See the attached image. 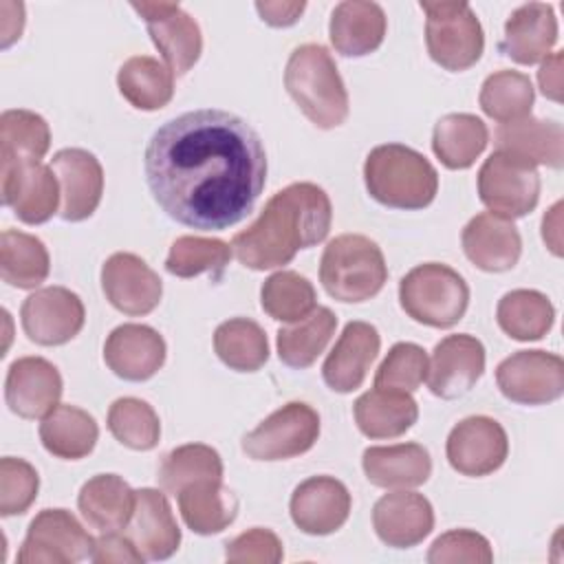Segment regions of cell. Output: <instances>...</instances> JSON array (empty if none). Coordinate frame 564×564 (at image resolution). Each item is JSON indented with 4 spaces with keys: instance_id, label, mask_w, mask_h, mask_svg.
Listing matches in <instances>:
<instances>
[{
    "instance_id": "6da1fadb",
    "label": "cell",
    "mask_w": 564,
    "mask_h": 564,
    "mask_svg": "<svg viewBox=\"0 0 564 564\" xmlns=\"http://www.w3.org/2000/svg\"><path fill=\"white\" fill-rule=\"evenodd\" d=\"M143 170L152 198L172 220L220 231L251 214L267 183V152L238 115L200 108L150 137Z\"/></svg>"
},
{
    "instance_id": "7a4b0ae2",
    "label": "cell",
    "mask_w": 564,
    "mask_h": 564,
    "mask_svg": "<svg viewBox=\"0 0 564 564\" xmlns=\"http://www.w3.org/2000/svg\"><path fill=\"white\" fill-rule=\"evenodd\" d=\"M333 223L328 194L315 183H291L275 192L260 216L231 240L240 264L267 271L289 264L297 251L319 245Z\"/></svg>"
},
{
    "instance_id": "3957f363",
    "label": "cell",
    "mask_w": 564,
    "mask_h": 564,
    "mask_svg": "<svg viewBox=\"0 0 564 564\" xmlns=\"http://www.w3.org/2000/svg\"><path fill=\"white\" fill-rule=\"evenodd\" d=\"M284 86L313 126L333 130L348 119V90L326 46L293 48L284 68Z\"/></svg>"
},
{
    "instance_id": "277c9868",
    "label": "cell",
    "mask_w": 564,
    "mask_h": 564,
    "mask_svg": "<svg viewBox=\"0 0 564 564\" xmlns=\"http://www.w3.org/2000/svg\"><path fill=\"white\" fill-rule=\"evenodd\" d=\"M368 194L392 209H423L438 192L434 165L403 143H383L368 152L364 163Z\"/></svg>"
},
{
    "instance_id": "5b68a950",
    "label": "cell",
    "mask_w": 564,
    "mask_h": 564,
    "mask_svg": "<svg viewBox=\"0 0 564 564\" xmlns=\"http://www.w3.org/2000/svg\"><path fill=\"white\" fill-rule=\"evenodd\" d=\"M388 280L383 251L361 234L333 238L319 260V282L339 302H366L375 297Z\"/></svg>"
},
{
    "instance_id": "8992f818",
    "label": "cell",
    "mask_w": 564,
    "mask_h": 564,
    "mask_svg": "<svg viewBox=\"0 0 564 564\" xmlns=\"http://www.w3.org/2000/svg\"><path fill=\"white\" fill-rule=\"evenodd\" d=\"M399 302L414 322L432 328H452L469 306V286L452 267L423 262L401 278Z\"/></svg>"
},
{
    "instance_id": "52a82bcc",
    "label": "cell",
    "mask_w": 564,
    "mask_h": 564,
    "mask_svg": "<svg viewBox=\"0 0 564 564\" xmlns=\"http://www.w3.org/2000/svg\"><path fill=\"white\" fill-rule=\"evenodd\" d=\"M425 11V44L430 57L445 70L458 73L474 66L485 51V33L467 2L421 0Z\"/></svg>"
},
{
    "instance_id": "ba28073f",
    "label": "cell",
    "mask_w": 564,
    "mask_h": 564,
    "mask_svg": "<svg viewBox=\"0 0 564 564\" xmlns=\"http://www.w3.org/2000/svg\"><path fill=\"white\" fill-rule=\"evenodd\" d=\"M478 196L491 214L509 220L522 218L535 209L540 198L538 167L496 150L478 170Z\"/></svg>"
},
{
    "instance_id": "9c48e42d",
    "label": "cell",
    "mask_w": 564,
    "mask_h": 564,
    "mask_svg": "<svg viewBox=\"0 0 564 564\" xmlns=\"http://www.w3.org/2000/svg\"><path fill=\"white\" fill-rule=\"evenodd\" d=\"M319 436V414L291 401L242 436V452L253 460H286L308 452Z\"/></svg>"
},
{
    "instance_id": "30bf717a",
    "label": "cell",
    "mask_w": 564,
    "mask_h": 564,
    "mask_svg": "<svg viewBox=\"0 0 564 564\" xmlns=\"http://www.w3.org/2000/svg\"><path fill=\"white\" fill-rule=\"evenodd\" d=\"M95 540L66 509L40 511L18 551V564H73L93 555Z\"/></svg>"
},
{
    "instance_id": "8fae6325",
    "label": "cell",
    "mask_w": 564,
    "mask_h": 564,
    "mask_svg": "<svg viewBox=\"0 0 564 564\" xmlns=\"http://www.w3.org/2000/svg\"><path fill=\"white\" fill-rule=\"evenodd\" d=\"M500 392L520 405H546L564 394V361L546 350H518L496 368Z\"/></svg>"
},
{
    "instance_id": "7c38bea8",
    "label": "cell",
    "mask_w": 564,
    "mask_h": 564,
    "mask_svg": "<svg viewBox=\"0 0 564 564\" xmlns=\"http://www.w3.org/2000/svg\"><path fill=\"white\" fill-rule=\"evenodd\" d=\"M172 75H185L203 53L198 22L176 2H132Z\"/></svg>"
},
{
    "instance_id": "4fadbf2b",
    "label": "cell",
    "mask_w": 564,
    "mask_h": 564,
    "mask_svg": "<svg viewBox=\"0 0 564 564\" xmlns=\"http://www.w3.org/2000/svg\"><path fill=\"white\" fill-rule=\"evenodd\" d=\"M20 322L31 341L40 346H62L84 328L86 308L70 289L44 286L22 302Z\"/></svg>"
},
{
    "instance_id": "5bb4252c",
    "label": "cell",
    "mask_w": 564,
    "mask_h": 564,
    "mask_svg": "<svg viewBox=\"0 0 564 564\" xmlns=\"http://www.w3.org/2000/svg\"><path fill=\"white\" fill-rule=\"evenodd\" d=\"M445 454L458 474L480 478L502 467L509 454V438L496 419L476 414L452 427Z\"/></svg>"
},
{
    "instance_id": "9a60e30c",
    "label": "cell",
    "mask_w": 564,
    "mask_h": 564,
    "mask_svg": "<svg viewBox=\"0 0 564 564\" xmlns=\"http://www.w3.org/2000/svg\"><path fill=\"white\" fill-rule=\"evenodd\" d=\"M0 198L26 225L46 223L59 205L62 189L51 165L0 163Z\"/></svg>"
},
{
    "instance_id": "2e32d148",
    "label": "cell",
    "mask_w": 564,
    "mask_h": 564,
    "mask_svg": "<svg viewBox=\"0 0 564 564\" xmlns=\"http://www.w3.org/2000/svg\"><path fill=\"white\" fill-rule=\"evenodd\" d=\"M485 370V346L467 333L443 337L432 352L427 366V388L441 399H458L467 394Z\"/></svg>"
},
{
    "instance_id": "e0dca14e",
    "label": "cell",
    "mask_w": 564,
    "mask_h": 564,
    "mask_svg": "<svg viewBox=\"0 0 564 564\" xmlns=\"http://www.w3.org/2000/svg\"><path fill=\"white\" fill-rule=\"evenodd\" d=\"M106 300L126 315L152 313L163 295L161 278L134 253L117 251L101 267Z\"/></svg>"
},
{
    "instance_id": "ac0fdd59",
    "label": "cell",
    "mask_w": 564,
    "mask_h": 564,
    "mask_svg": "<svg viewBox=\"0 0 564 564\" xmlns=\"http://www.w3.org/2000/svg\"><path fill=\"white\" fill-rule=\"evenodd\" d=\"M51 167L62 189L59 216L68 223L90 218L104 194V170L97 156L82 148H64L53 154Z\"/></svg>"
},
{
    "instance_id": "d6986e66",
    "label": "cell",
    "mask_w": 564,
    "mask_h": 564,
    "mask_svg": "<svg viewBox=\"0 0 564 564\" xmlns=\"http://www.w3.org/2000/svg\"><path fill=\"white\" fill-rule=\"evenodd\" d=\"M350 491L333 476H311L293 489L289 511L295 527L308 535H328L350 516Z\"/></svg>"
},
{
    "instance_id": "ffe728a7",
    "label": "cell",
    "mask_w": 564,
    "mask_h": 564,
    "mask_svg": "<svg viewBox=\"0 0 564 564\" xmlns=\"http://www.w3.org/2000/svg\"><path fill=\"white\" fill-rule=\"evenodd\" d=\"M62 390V375L48 359L20 357L9 366L4 401L22 419H44L59 405Z\"/></svg>"
},
{
    "instance_id": "44dd1931",
    "label": "cell",
    "mask_w": 564,
    "mask_h": 564,
    "mask_svg": "<svg viewBox=\"0 0 564 564\" xmlns=\"http://www.w3.org/2000/svg\"><path fill=\"white\" fill-rule=\"evenodd\" d=\"M372 527L379 540L392 549H412L434 529V509L423 494H383L372 507Z\"/></svg>"
},
{
    "instance_id": "7402d4cb",
    "label": "cell",
    "mask_w": 564,
    "mask_h": 564,
    "mask_svg": "<svg viewBox=\"0 0 564 564\" xmlns=\"http://www.w3.org/2000/svg\"><path fill=\"white\" fill-rule=\"evenodd\" d=\"M165 339L145 324H121L104 344L106 366L126 381H145L165 364Z\"/></svg>"
},
{
    "instance_id": "603a6c76",
    "label": "cell",
    "mask_w": 564,
    "mask_h": 564,
    "mask_svg": "<svg viewBox=\"0 0 564 564\" xmlns=\"http://www.w3.org/2000/svg\"><path fill=\"white\" fill-rule=\"evenodd\" d=\"M460 242L467 260L487 273L513 269L522 253V238L513 220L491 212L476 214L465 225Z\"/></svg>"
},
{
    "instance_id": "cb8c5ba5",
    "label": "cell",
    "mask_w": 564,
    "mask_h": 564,
    "mask_svg": "<svg viewBox=\"0 0 564 564\" xmlns=\"http://www.w3.org/2000/svg\"><path fill=\"white\" fill-rule=\"evenodd\" d=\"M381 337L372 324L348 322L322 366L324 383L341 394L357 390L377 359Z\"/></svg>"
},
{
    "instance_id": "d4e9b609",
    "label": "cell",
    "mask_w": 564,
    "mask_h": 564,
    "mask_svg": "<svg viewBox=\"0 0 564 564\" xmlns=\"http://www.w3.org/2000/svg\"><path fill=\"white\" fill-rule=\"evenodd\" d=\"M126 535L145 560H167L178 551L181 529L163 491L152 487L137 489V502Z\"/></svg>"
},
{
    "instance_id": "484cf974",
    "label": "cell",
    "mask_w": 564,
    "mask_h": 564,
    "mask_svg": "<svg viewBox=\"0 0 564 564\" xmlns=\"http://www.w3.org/2000/svg\"><path fill=\"white\" fill-rule=\"evenodd\" d=\"M557 42V18L551 4L529 2L518 7L505 22L500 51L516 64L544 62Z\"/></svg>"
},
{
    "instance_id": "4316f807",
    "label": "cell",
    "mask_w": 564,
    "mask_h": 564,
    "mask_svg": "<svg viewBox=\"0 0 564 564\" xmlns=\"http://www.w3.org/2000/svg\"><path fill=\"white\" fill-rule=\"evenodd\" d=\"M386 26V13L377 2L346 0L330 13L328 37L339 55L364 57L383 44Z\"/></svg>"
},
{
    "instance_id": "83f0119b",
    "label": "cell",
    "mask_w": 564,
    "mask_h": 564,
    "mask_svg": "<svg viewBox=\"0 0 564 564\" xmlns=\"http://www.w3.org/2000/svg\"><path fill=\"white\" fill-rule=\"evenodd\" d=\"M496 150L520 156L529 163L560 170L564 165V130L557 121L524 117L500 123L494 132Z\"/></svg>"
},
{
    "instance_id": "f1b7e54d",
    "label": "cell",
    "mask_w": 564,
    "mask_h": 564,
    "mask_svg": "<svg viewBox=\"0 0 564 564\" xmlns=\"http://www.w3.org/2000/svg\"><path fill=\"white\" fill-rule=\"evenodd\" d=\"M366 478L383 489H412L432 474L430 452L419 443L368 447L361 458Z\"/></svg>"
},
{
    "instance_id": "f546056e",
    "label": "cell",
    "mask_w": 564,
    "mask_h": 564,
    "mask_svg": "<svg viewBox=\"0 0 564 564\" xmlns=\"http://www.w3.org/2000/svg\"><path fill=\"white\" fill-rule=\"evenodd\" d=\"M137 502V491L117 474H97L88 478L77 496L82 518L99 533H112L128 527Z\"/></svg>"
},
{
    "instance_id": "4dcf8cb0",
    "label": "cell",
    "mask_w": 564,
    "mask_h": 564,
    "mask_svg": "<svg viewBox=\"0 0 564 564\" xmlns=\"http://www.w3.org/2000/svg\"><path fill=\"white\" fill-rule=\"evenodd\" d=\"M355 421L368 438H397L405 434L419 419V405L410 392L368 390L355 405Z\"/></svg>"
},
{
    "instance_id": "1f68e13d",
    "label": "cell",
    "mask_w": 564,
    "mask_h": 564,
    "mask_svg": "<svg viewBox=\"0 0 564 564\" xmlns=\"http://www.w3.org/2000/svg\"><path fill=\"white\" fill-rule=\"evenodd\" d=\"M176 498L183 522L198 535L220 533L238 516V498L223 487V480L205 478L189 482Z\"/></svg>"
},
{
    "instance_id": "d6a6232c",
    "label": "cell",
    "mask_w": 564,
    "mask_h": 564,
    "mask_svg": "<svg viewBox=\"0 0 564 564\" xmlns=\"http://www.w3.org/2000/svg\"><path fill=\"white\" fill-rule=\"evenodd\" d=\"M99 427L95 419L70 403H59L40 423V441L44 449L64 460H79L95 449Z\"/></svg>"
},
{
    "instance_id": "836d02e7",
    "label": "cell",
    "mask_w": 564,
    "mask_h": 564,
    "mask_svg": "<svg viewBox=\"0 0 564 564\" xmlns=\"http://www.w3.org/2000/svg\"><path fill=\"white\" fill-rule=\"evenodd\" d=\"M489 141L485 121L469 112H452L436 121L432 150L447 170H467L476 163Z\"/></svg>"
},
{
    "instance_id": "e575fe53",
    "label": "cell",
    "mask_w": 564,
    "mask_h": 564,
    "mask_svg": "<svg viewBox=\"0 0 564 564\" xmlns=\"http://www.w3.org/2000/svg\"><path fill=\"white\" fill-rule=\"evenodd\" d=\"M117 88L137 110H159L174 97V75L159 59L134 55L119 68Z\"/></svg>"
},
{
    "instance_id": "d590c367",
    "label": "cell",
    "mask_w": 564,
    "mask_h": 564,
    "mask_svg": "<svg viewBox=\"0 0 564 564\" xmlns=\"http://www.w3.org/2000/svg\"><path fill=\"white\" fill-rule=\"evenodd\" d=\"M337 317L330 308L317 306L308 317L293 322L278 330V357L282 364L295 370H304L315 364V359L326 350L330 337L335 335Z\"/></svg>"
},
{
    "instance_id": "8d00e7d4",
    "label": "cell",
    "mask_w": 564,
    "mask_h": 564,
    "mask_svg": "<svg viewBox=\"0 0 564 564\" xmlns=\"http://www.w3.org/2000/svg\"><path fill=\"white\" fill-rule=\"evenodd\" d=\"M496 319L511 339L535 341L551 330L555 308L544 293L535 289H516L500 297Z\"/></svg>"
},
{
    "instance_id": "74e56055",
    "label": "cell",
    "mask_w": 564,
    "mask_h": 564,
    "mask_svg": "<svg viewBox=\"0 0 564 564\" xmlns=\"http://www.w3.org/2000/svg\"><path fill=\"white\" fill-rule=\"evenodd\" d=\"M51 271V258L44 242L18 229H4L0 236V273L9 286L35 289Z\"/></svg>"
},
{
    "instance_id": "f35d334b",
    "label": "cell",
    "mask_w": 564,
    "mask_h": 564,
    "mask_svg": "<svg viewBox=\"0 0 564 564\" xmlns=\"http://www.w3.org/2000/svg\"><path fill=\"white\" fill-rule=\"evenodd\" d=\"M51 148V130L33 110L11 108L0 115V163H40Z\"/></svg>"
},
{
    "instance_id": "ab89813d",
    "label": "cell",
    "mask_w": 564,
    "mask_h": 564,
    "mask_svg": "<svg viewBox=\"0 0 564 564\" xmlns=\"http://www.w3.org/2000/svg\"><path fill=\"white\" fill-rule=\"evenodd\" d=\"M218 359L236 372H256L269 359V339L262 326L249 317H231L214 333Z\"/></svg>"
},
{
    "instance_id": "60d3db41",
    "label": "cell",
    "mask_w": 564,
    "mask_h": 564,
    "mask_svg": "<svg viewBox=\"0 0 564 564\" xmlns=\"http://www.w3.org/2000/svg\"><path fill=\"white\" fill-rule=\"evenodd\" d=\"M535 101V90L531 79L518 70H496L491 73L478 95V104L487 117L500 123H511L531 115Z\"/></svg>"
},
{
    "instance_id": "b9f144b4",
    "label": "cell",
    "mask_w": 564,
    "mask_h": 564,
    "mask_svg": "<svg viewBox=\"0 0 564 564\" xmlns=\"http://www.w3.org/2000/svg\"><path fill=\"white\" fill-rule=\"evenodd\" d=\"M262 311L278 322H300L317 308V293L308 278L295 271H278L262 282Z\"/></svg>"
},
{
    "instance_id": "7bdbcfd3",
    "label": "cell",
    "mask_w": 564,
    "mask_h": 564,
    "mask_svg": "<svg viewBox=\"0 0 564 564\" xmlns=\"http://www.w3.org/2000/svg\"><path fill=\"white\" fill-rule=\"evenodd\" d=\"M156 478L167 494L176 496L189 482L205 478L223 480V460L214 447L187 443L163 456Z\"/></svg>"
},
{
    "instance_id": "ee69618b",
    "label": "cell",
    "mask_w": 564,
    "mask_h": 564,
    "mask_svg": "<svg viewBox=\"0 0 564 564\" xmlns=\"http://www.w3.org/2000/svg\"><path fill=\"white\" fill-rule=\"evenodd\" d=\"M231 245L218 238L203 236H181L172 242L165 269L176 278H194L200 273H212L216 280L223 275L231 260Z\"/></svg>"
},
{
    "instance_id": "f6af8a7d",
    "label": "cell",
    "mask_w": 564,
    "mask_h": 564,
    "mask_svg": "<svg viewBox=\"0 0 564 564\" xmlns=\"http://www.w3.org/2000/svg\"><path fill=\"white\" fill-rule=\"evenodd\" d=\"M108 430L126 447L148 452L161 438V421L154 408L137 397H121L108 410Z\"/></svg>"
},
{
    "instance_id": "bcb514c9",
    "label": "cell",
    "mask_w": 564,
    "mask_h": 564,
    "mask_svg": "<svg viewBox=\"0 0 564 564\" xmlns=\"http://www.w3.org/2000/svg\"><path fill=\"white\" fill-rule=\"evenodd\" d=\"M427 352L412 341L394 344L375 375V388L414 392L427 379Z\"/></svg>"
},
{
    "instance_id": "7dc6e473",
    "label": "cell",
    "mask_w": 564,
    "mask_h": 564,
    "mask_svg": "<svg viewBox=\"0 0 564 564\" xmlns=\"http://www.w3.org/2000/svg\"><path fill=\"white\" fill-rule=\"evenodd\" d=\"M40 476L24 458L4 456L0 460V516H22L35 502Z\"/></svg>"
},
{
    "instance_id": "c3c4849f",
    "label": "cell",
    "mask_w": 564,
    "mask_h": 564,
    "mask_svg": "<svg viewBox=\"0 0 564 564\" xmlns=\"http://www.w3.org/2000/svg\"><path fill=\"white\" fill-rule=\"evenodd\" d=\"M430 564H491L494 551L485 535L469 531V529H454L443 535H438L430 551H427Z\"/></svg>"
},
{
    "instance_id": "681fc988",
    "label": "cell",
    "mask_w": 564,
    "mask_h": 564,
    "mask_svg": "<svg viewBox=\"0 0 564 564\" xmlns=\"http://www.w3.org/2000/svg\"><path fill=\"white\" fill-rule=\"evenodd\" d=\"M225 557L236 564H278L284 557V549L273 531L253 527L225 544Z\"/></svg>"
},
{
    "instance_id": "f907efd6",
    "label": "cell",
    "mask_w": 564,
    "mask_h": 564,
    "mask_svg": "<svg viewBox=\"0 0 564 564\" xmlns=\"http://www.w3.org/2000/svg\"><path fill=\"white\" fill-rule=\"evenodd\" d=\"M93 562H99V564H139L143 562L145 557L141 555V551L134 546V542L123 533L119 531H112V533H104L99 540H95V549H93V555H90Z\"/></svg>"
},
{
    "instance_id": "816d5d0a",
    "label": "cell",
    "mask_w": 564,
    "mask_h": 564,
    "mask_svg": "<svg viewBox=\"0 0 564 564\" xmlns=\"http://www.w3.org/2000/svg\"><path fill=\"white\" fill-rule=\"evenodd\" d=\"M306 2L304 0H291V2H256V11L260 13L262 22L271 24V26H291L300 20V15L304 13Z\"/></svg>"
},
{
    "instance_id": "f5cc1de1",
    "label": "cell",
    "mask_w": 564,
    "mask_h": 564,
    "mask_svg": "<svg viewBox=\"0 0 564 564\" xmlns=\"http://www.w3.org/2000/svg\"><path fill=\"white\" fill-rule=\"evenodd\" d=\"M538 82H540V90L544 97L553 99V101H562V53L555 51L551 53L540 70H538Z\"/></svg>"
},
{
    "instance_id": "db71d44e",
    "label": "cell",
    "mask_w": 564,
    "mask_h": 564,
    "mask_svg": "<svg viewBox=\"0 0 564 564\" xmlns=\"http://www.w3.org/2000/svg\"><path fill=\"white\" fill-rule=\"evenodd\" d=\"M560 227H562V200H557L542 218V238L546 242V247L555 253L562 256V236H560Z\"/></svg>"
},
{
    "instance_id": "11a10c76",
    "label": "cell",
    "mask_w": 564,
    "mask_h": 564,
    "mask_svg": "<svg viewBox=\"0 0 564 564\" xmlns=\"http://www.w3.org/2000/svg\"><path fill=\"white\" fill-rule=\"evenodd\" d=\"M0 11H2V20H0V31H2V48L11 46L15 40H20L22 35V29H24V7L15 13V15H9V9L4 2H0Z\"/></svg>"
}]
</instances>
